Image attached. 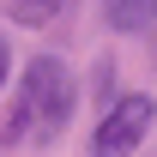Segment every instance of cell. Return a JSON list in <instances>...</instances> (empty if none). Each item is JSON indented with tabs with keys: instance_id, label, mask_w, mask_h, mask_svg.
Listing matches in <instances>:
<instances>
[{
	"instance_id": "obj_2",
	"label": "cell",
	"mask_w": 157,
	"mask_h": 157,
	"mask_svg": "<svg viewBox=\"0 0 157 157\" xmlns=\"http://www.w3.org/2000/svg\"><path fill=\"white\" fill-rule=\"evenodd\" d=\"M151 121H157V97L151 91H127L103 109V121L91 127V157H133L145 139H151Z\"/></svg>"
},
{
	"instance_id": "obj_5",
	"label": "cell",
	"mask_w": 157,
	"mask_h": 157,
	"mask_svg": "<svg viewBox=\"0 0 157 157\" xmlns=\"http://www.w3.org/2000/svg\"><path fill=\"white\" fill-rule=\"evenodd\" d=\"M6 73H12V48L0 42V91H6Z\"/></svg>"
},
{
	"instance_id": "obj_1",
	"label": "cell",
	"mask_w": 157,
	"mask_h": 157,
	"mask_svg": "<svg viewBox=\"0 0 157 157\" xmlns=\"http://www.w3.org/2000/svg\"><path fill=\"white\" fill-rule=\"evenodd\" d=\"M73 109H78V78L67 73V60L36 55V60L18 73V97H12L6 121H0V145H6V139L55 145V139L73 127Z\"/></svg>"
},
{
	"instance_id": "obj_4",
	"label": "cell",
	"mask_w": 157,
	"mask_h": 157,
	"mask_svg": "<svg viewBox=\"0 0 157 157\" xmlns=\"http://www.w3.org/2000/svg\"><path fill=\"white\" fill-rule=\"evenodd\" d=\"M67 12V0H6V18L24 24V30H36V24H55Z\"/></svg>"
},
{
	"instance_id": "obj_3",
	"label": "cell",
	"mask_w": 157,
	"mask_h": 157,
	"mask_svg": "<svg viewBox=\"0 0 157 157\" xmlns=\"http://www.w3.org/2000/svg\"><path fill=\"white\" fill-rule=\"evenodd\" d=\"M103 24L121 36H151L157 30V0H103Z\"/></svg>"
}]
</instances>
